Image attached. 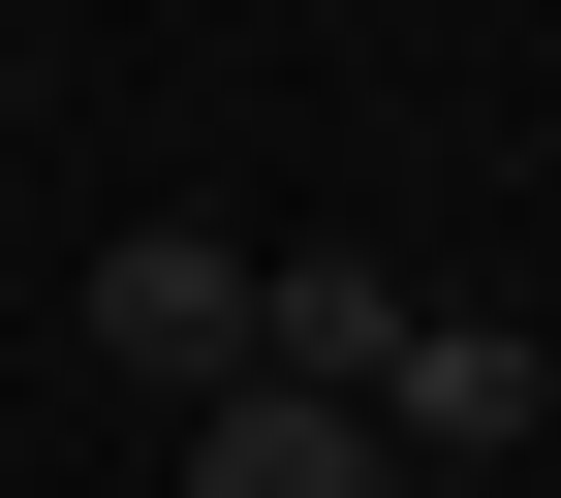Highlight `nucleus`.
Masks as SVG:
<instances>
[{
    "mask_svg": "<svg viewBox=\"0 0 561 498\" xmlns=\"http://www.w3.org/2000/svg\"><path fill=\"white\" fill-rule=\"evenodd\" d=\"M250 374L375 405L405 467H500L530 405H561V374H530V312H437V280H375V250H280V280H250Z\"/></svg>",
    "mask_w": 561,
    "mask_h": 498,
    "instance_id": "1",
    "label": "nucleus"
},
{
    "mask_svg": "<svg viewBox=\"0 0 561 498\" xmlns=\"http://www.w3.org/2000/svg\"><path fill=\"white\" fill-rule=\"evenodd\" d=\"M187 498H405V437L312 405V374H219V405H187Z\"/></svg>",
    "mask_w": 561,
    "mask_h": 498,
    "instance_id": "3",
    "label": "nucleus"
},
{
    "mask_svg": "<svg viewBox=\"0 0 561 498\" xmlns=\"http://www.w3.org/2000/svg\"><path fill=\"white\" fill-rule=\"evenodd\" d=\"M250 280H280V250H219V219H125L94 280H62V312H94L157 405H219V374H250Z\"/></svg>",
    "mask_w": 561,
    "mask_h": 498,
    "instance_id": "2",
    "label": "nucleus"
}]
</instances>
